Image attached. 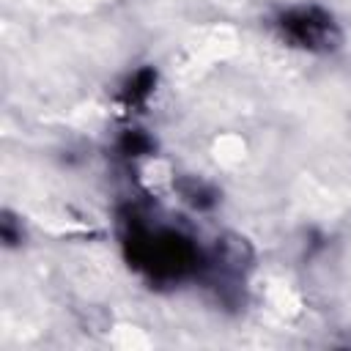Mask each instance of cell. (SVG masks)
Segmentation results:
<instances>
[{"mask_svg": "<svg viewBox=\"0 0 351 351\" xmlns=\"http://www.w3.org/2000/svg\"><path fill=\"white\" fill-rule=\"evenodd\" d=\"M282 33L307 49H326L337 41V30L329 14L318 8H293L280 19Z\"/></svg>", "mask_w": 351, "mask_h": 351, "instance_id": "cell-1", "label": "cell"}]
</instances>
